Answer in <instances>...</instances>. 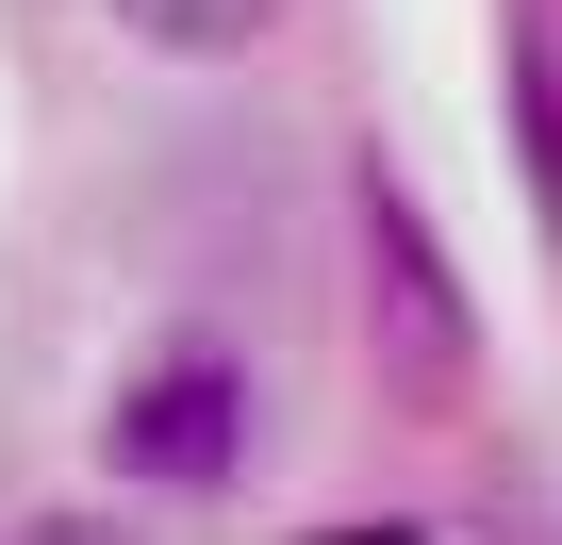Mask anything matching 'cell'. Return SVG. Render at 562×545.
<instances>
[{"mask_svg":"<svg viewBox=\"0 0 562 545\" xmlns=\"http://www.w3.org/2000/svg\"><path fill=\"white\" fill-rule=\"evenodd\" d=\"M348 215H364V331H381V381L447 413V397L480 381V315H463V282H447V231L414 215V182H397L381 149H364Z\"/></svg>","mask_w":562,"mask_h":545,"instance_id":"1","label":"cell"},{"mask_svg":"<svg viewBox=\"0 0 562 545\" xmlns=\"http://www.w3.org/2000/svg\"><path fill=\"white\" fill-rule=\"evenodd\" d=\"M100 446H116V479L215 496V479H248V381H232L215 348H182V364H149V381L100 413Z\"/></svg>","mask_w":562,"mask_h":545,"instance_id":"2","label":"cell"},{"mask_svg":"<svg viewBox=\"0 0 562 545\" xmlns=\"http://www.w3.org/2000/svg\"><path fill=\"white\" fill-rule=\"evenodd\" d=\"M496 116H513V166H529V198L562 231V18L546 0H513V34H496Z\"/></svg>","mask_w":562,"mask_h":545,"instance_id":"3","label":"cell"},{"mask_svg":"<svg viewBox=\"0 0 562 545\" xmlns=\"http://www.w3.org/2000/svg\"><path fill=\"white\" fill-rule=\"evenodd\" d=\"M265 18H281V0H116V34H133V50H182V67L265 50Z\"/></svg>","mask_w":562,"mask_h":545,"instance_id":"4","label":"cell"},{"mask_svg":"<svg viewBox=\"0 0 562 545\" xmlns=\"http://www.w3.org/2000/svg\"><path fill=\"white\" fill-rule=\"evenodd\" d=\"M18 545H133V529H116V512H34Z\"/></svg>","mask_w":562,"mask_h":545,"instance_id":"5","label":"cell"}]
</instances>
